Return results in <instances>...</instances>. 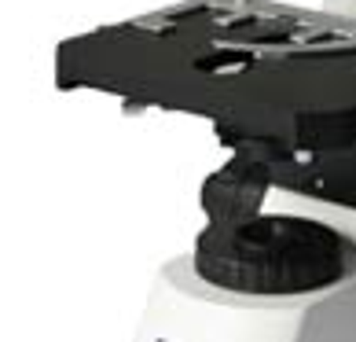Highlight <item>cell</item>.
Segmentation results:
<instances>
[{
  "label": "cell",
  "mask_w": 356,
  "mask_h": 342,
  "mask_svg": "<svg viewBox=\"0 0 356 342\" xmlns=\"http://www.w3.org/2000/svg\"><path fill=\"white\" fill-rule=\"evenodd\" d=\"M195 276L228 295L298 298L356 276V240L334 225L290 214H254L232 228H202Z\"/></svg>",
  "instance_id": "cell-1"
},
{
  "label": "cell",
  "mask_w": 356,
  "mask_h": 342,
  "mask_svg": "<svg viewBox=\"0 0 356 342\" xmlns=\"http://www.w3.org/2000/svg\"><path fill=\"white\" fill-rule=\"evenodd\" d=\"M268 184H272V173L254 155H235L228 166L209 177L206 192H202V206L209 214L206 228L217 232V228H232L239 221L254 217L261 203H265Z\"/></svg>",
  "instance_id": "cell-2"
}]
</instances>
